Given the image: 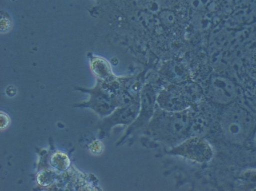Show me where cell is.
I'll list each match as a JSON object with an SVG mask.
<instances>
[{
  "label": "cell",
  "instance_id": "7a4b0ae2",
  "mask_svg": "<svg viewBox=\"0 0 256 191\" xmlns=\"http://www.w3.org/2000/svg\"><path fill=\"white\" fill-rule=\"evenodd\" d=\"M252 68L256 71V52L252 57Z\"/></svg>",
  "mask_w": 256,
  "mask_h": 191
},
{
  "label": "cell",
  "instance_id": "6da1fadb",
  "mask_svg": "<svg viewBox=\"0 0 256 191\" xmlns=\"http://www.w3.org/2000/svg\"><path fill=\"white\" fill-rule=\"evenodd\" d=\"M0 114H2L4 118V122H1V128H5L6 126L8 125L10 123V119L4 113V115H2V112Z\"/></svg>",
  "mask_w": 256,
  "mask_h": 191
}]
</instances>
